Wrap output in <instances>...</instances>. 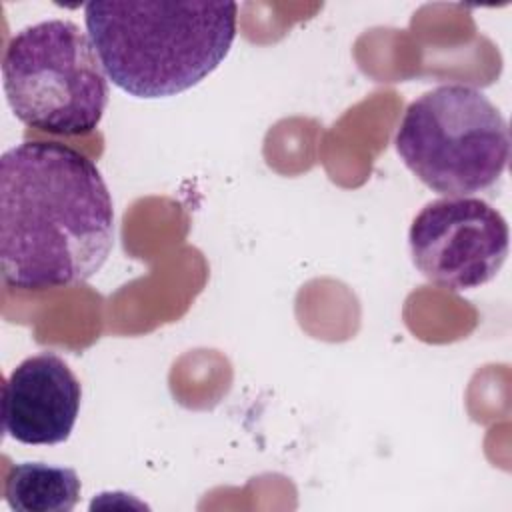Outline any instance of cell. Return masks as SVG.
Listing matches in <instances>:
<instances>
[{"mask_svg": "<svg viewBox=\"0 0 512 512\" xmlns=\"http://www.w3.org/2000/svg\"><path fill=\"white\" fill-rule=\"evenodd\" d=\"M114 242V204L80 150L26 140L0 158V264L8 288L38 292L92 278Z\"/></svg>", "mask_w": 512, "mask_h": 512, "instance_id": "obj_1", "label": "cell"}, {"mask_svg": "<svg viewBox=\"0 0 512 512\" xmlns=\"http://www.w3.org/2000/svg\"><path fill=\"white\" fill-rule=\"evenodd\" d=\"M236 2H88L100 64L134 98H170L210 76L236 38Z\"/></svg>", "mask_w": 512, "mask_h": 512, "instance_id": "obj_2", "label": "cell"}, {"mask_svg": "<svg viewBox=\"0 0 512 512\" xmlns=\"http://www.w3.org/2000/svg\"><path fill=\"white\" fill-rule=\"evenodd\" d=\"M394 148L430 190L468 196L488 190L510 160V130L500 110L476 88L442 84L406 108Z\"/></svg>", "mask_w": 512, "mask_h": 512, "instance_id": "obj_3", "label": "cell"}, {"mask_svg": "<svg viewBox=\"0 0 512 512\" xmlns=\"http://www.w3.org/2000/svg\"><path fill=\"white\" fill-rule=\"evenodd\" d=\"M90 38L70 20L16 32L2 56V84L14 116L40 132L90 134L108 104V82Z\"/></svg>", "mask_w": 512, "mask_h": 512, "instance_id": "obj_4", "label": "cell"}, {"mask_svg": "<svg viewBox=\"0 0 512 512\" xmlns=\"http://www.w3.org/2000/svg\"><path fill=\"white\" fill-rule=\"evenodd\" d=\"M408 244L420 274L446 290L488 284L504 266L510 232L504 216L480 198L446 196L412 220Z\"/></svg>", "mask_w": 512, "mask_h": 512, "instance_id": "obj_5", "label": "cell"}, {"mask_svg": "<svg viewBox=\"0 0 512 512\" xmlns=\"http://www.w3.org/2000/svg\"><path fill=\"white\" fill-rule=\"evenodd\" d=\"M82 386L54 352L22 360L4 384L2 424L6 436L28 446L66 442L74 430Z\"/></svg>", "mask_w": 512, "mask_h": 512, "instance_id": "obj_6", "label": "cell"}, {"mask_svg": "<svg viewBox=\"0 0 512 512\" xmlns=\"http://www.w3.org/2000/svg\"><path fill=\"white\" fill-rule=\"evenodd\" d=\"M4 498L18 512H70L80 498V478L66 466L14 464L6 476Z\"/></svg>", "mask_w": 512, "mask_h": 512, "instance_id": "obj_7", "label": "cell"}]
</instances>
